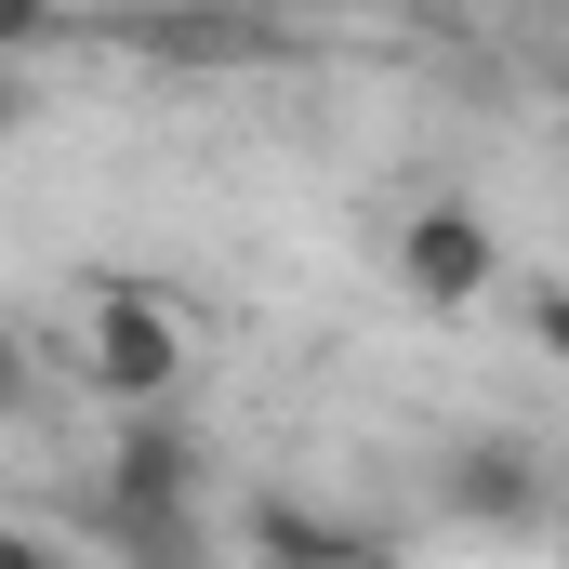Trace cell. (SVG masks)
<instances>
[{
    "instance_id": "9c48e42d",
    "label": "cell",
    "mask_w": 569,
    "mask_h": 569,
    "mask_svg": "<svg viewBox=\"0 0 569 569\" xmlns=\"http://www.w3.org/2000/svg\"><path fill=\"white\" fill-rule=\"evenodd\" d=\"M530 331H543V345H557V358H569V279L543 291V305H530Z\"/></svg>"
},
{
    "instance_id": "7a4b0ae2",
    "label": "cell",
    "mask_w": 569,
    "mask_h": 569,
    "mask_svg": "<svg viewBox=\"0 0 569 569\" xmlns=\"http://www.w3.org/2000/svg\"><path fill=\"white\" fill-rule=\"evenodd\" d=\"M67 371H80L107 411L172 398V385H186V305H159V291H93V318H80Z\"/></svg>"
},
{
    "instance_id": "ba28073f",
    "label": "cell",
    "mask_w": 569,
    "mask_h": 569,
    "mask_svg": "<svg viewBox=\"0 0 569 569\" xmlns=\"http://www.w3.org/2000/svg\"><path fill=\"white\" fill-rule=\"evenodd\" d=\"M40 27H53V0H0V53H27Z\"/></svg>"
},
{
    "instance_id": "8992f818",
    "label": "cell",
    "mask_w": 569,
    "mask_h": 569,
    "mask_svg": "<svg viewBox=\"0 0 569 569\" xmlns=\"http://www.w3.org/2000/svg\"><path fill=\"white\" fill-rule=\"evenodd\" d=\"M27 411H40V345L0 318V425H27Z\"/></svg>"
},
{
    "instance_id": "52a82bcc",
    "label": "cell",
    "mask_w": 569,
    "mask_h": 569,
    "mask_svg": "<svg viewBox=\"0 0 569 569\" xmlns=\"http://www.w3.org/2000/svg\"><path fill=\"white\" fill-rule=\"evenodd\" d=\"M27 107H40V93H27V53H0V146L27 133Z\"/></svg>"
},
{
    "instance_id": "3957f363",
    "label": "cell",
    "mask_w": 569,
    "mask_h": 569,
    "mask_svg": "<svg viewBox=\"0 0 569 569\" xmlns=\"http://www.w3.org/2000/svg\"><path fill=\"white\" fill-rule=\"evenodd\" d=\"M490 279H503V239H490V212L425 199V212L398 226V291H411V305H477Z\"/></svg>"
},
{
    "instance_id": "6da1fadb",
    "label": "cell",
    "mask_w": 569,
    "mask_h": 569,
    "mask_svg": "<svg viewBox=\"0 0 569 569\" xmlns=\"http://www.w3.org/2000/svg\"><path fill=\"white\" fill-rule=\"evenodd\" d=\"M186 490H199V437L172 425V398L120 411V437H107V543L120 557H199Z\"/></svg>"
},
{
    "instance_id": "277c9868",
    "label": "cell",
    "mask_w": 569,
    "mask_h": 569,
    "mask_svg": "<svg viewBox=\"0 0 569 569\" xmlns=\"http://www.w3.org/2000/svg\"><path fill=\"white\" fill-rule=\"evenodd\" d=\"M450 517H463V530H530V517H543L530 450H517V437H463V450H450Z\"/></svg>"
},
{
    "instance_id": "30bf717a",
    "label": "cell",
    "mask_w": 569,
    "mask_h": 569,
    "mask_svg": "<svg viewBox=\"0 0 569 569\" xmlns=\"http://www.w3.org/2000/svg\"><path fill=\"white\" fill-rule=\"evenodd\" d=\"M557 543H569V530H557Z\"/></svg>"
},
{
    "instance_id": "5b68a950",
    "label": "cell",
    "mask_w": 569,
    "mask_h": 569,
    "mask_svg": "<svg viewBox=\"0 0 569 569\" xmlns=\"http://www.w3.org/2000/svg\"><path fill=\"white\" fill-rule=\"evenodd\" d=\"M252 557H371V530L305 517V503H266V517H252Z\"/></svg>"
}]
</instances>
